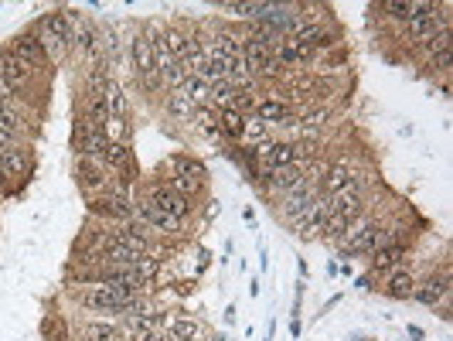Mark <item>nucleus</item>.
Here are the masks:
<instances>
[{
    "mask_svg": "<svg viewBox=\"0 0 453 341\" xmlns=\"http://www.w3.org/2000/svg\"><path fill=\"white\" fill-rule=\"evenodd\" d=\"M355 168L351 164H344V161H338V164H328V170H324V178H321V195H338V191H344V188L355 185Z\"/></svg>",
    "mask_w": 453,
    "mask_h": 341,
    "instance_id": "10",
    "label": "nucleus"
},
{
    "mask_svg": "<svg viewBox=\"0 0 453 341\" xmlns=\"http://www.w3.org/2000/svg\"><path fill=\"white\" fill-rule=\"evenodd\" d=\"M147 202L154 205V208H160V212H167V215L181 218V222H184V218L191 215V208H194L188 198H181V195H177V191H171L167 185H154V188H150Z\"/></svg>",
    "mask_w": 453,
    "mask_h": 341,
    "instance_id": "7",
    "label": "nucleus"
},
{
    "mask_svg": "<svg viewBox=\"0 0 453 341\" xmlns=\"http://www.w3.org/2000/svg\"><path fill=\"white\" fill-rule=\"evenodd\" d=\"M167 331H171V338L177 341H194L202 338V325L188 317V314H167Z\"/></svg>",
    "mask_w": 453,
    "mask_h": 341,
    "instance_id": "15",
    "label": "nucleus"
},
{
    "mask_svg": "<svg viewBox=\"0 0 453 341\" xmlns=\"http://www.w3.org/2000/svg\"><path fill=\"white\" fill-rule=\"evenodd\" d=\"M412 290H416V277L406 273V270H395L389 277V283H385V294H389L392 300H409Z\"/></svg>",
    "mask_w": 453,
    "mask_h": 341,
    "instance_id": "19",
    "label": "nucleus"
},
{
    "mask_svg": "<svg viewBox=\"0 0 453 341\" xmlns=\"http://www.w3.org/2000/svg\"><path fill=\"white\" fill-rule=\"evenodd\" d=\"M82 341H93V338H85V335H82Z\"/></svg>",
    "mask_w": 453,
    "mask_h": 341,
    "instance_id": "36",
    "label": "nucleus"
},
{
    "mask_svg": "<svg viewBox=\"0 0 453 341\" xmlns=\"http://www.w3.org/2000/svg\"><path fill=\"white\" fill-rule=\"evenodd\" d=\"M269 140H273V126H266L263 120H256V116H246L242 143H249V147H259V143H269Z\"/></svg>",
    "mask_w": 453,
    "mask_h": 341,
    "instance_id": "21",
    "label": "nucleus"
},
{
    "mask_svg": "<svg viewBox=\"0 0 453 341\" xmlns=\"http://www.w3.org/2000/svg\"><path fill=\"white\" fill-rule=\"evenodd\" d=\"M447 297H450V270L433 273V277H426V280H416V290H412V300H416V304L437 307Z\"/></svg>",
    "mask_w": 453,
    "mask_h": 341,
    "instance_id": "1",
    "label": "nucleus"
},
{
    "mask_svg": "<svg viewBox=\"0 0 453 341\" xmlns=\"http://www.w3.org/2000/svg\"><path fill=\"white\" fill-rule=\"evenodd\" d=\"M450 65H453V48L439 51L433 58H426V68H437V72H450Z\"/></svg>",
    "mask_w": 453,
    "mask_h": 341,
    "instance_id": "30",
    "label": "nucleus"
},
{
    "mask_svg": "<svg viewBox=\"0 0 453 341\" xmlns=\"http://www.w3.org/2000/svg\"><path fill=\"white\" fill-rule=\"evenodd\" d=\"M0 76H4V82L14 89V93H21V89H28L34 78V68L24 58H17L11 48H4L0 51Z\"/></svg>",
    "mask_w": 453,
    "mask_h": 341,
    "instance_id": "2",
    "label": "nucleus"
},
{
    "mask_svg": "<svg viewBox=\"0 0 453 341\" xmlns=\"http://www.w3.org/2000/svg\"><path fill=\"white\" fill-rule=\"evenodd\" d=\"M194 341H198V338H194Z\"/></svg>",
    "mask_w": 453,
    "mask_h": 341,
    "instance_id": "37",
    "label": "nucleus"
},
{
    "mask_svg": "<svg viewBox=\"0 0 453 341\" xmlns=\"http://www.w3.org/2000/svg\"><path fill=\"white\" fill-rule=\"evenodd\" d=\"M330 212H334V208H330V198H328V195H317V198L311 202V208H307V215L293 225L297 235H300V239H317V235H321V225L328 222Z\"/></svg>",
    "mask_w": 453,
    "mask_h": 341,
    "instance_id": "9",
    "label": "nucleus"
},
{
    "mask_svg": "<svg viewBox=\"0 0 453 341\" xmlns=\"http://www.w3.org/2000/svg\"><path fill=\"white\" fill-rule=\"evenodd\" d=\"M348 225H351V222H348L344 215H338V212H330L328 222L321 225V239H330V243H341V235L348 233Z\"/></svg>",
    "mask_w": 453,
    "mask_h": 341,
    "instance_id": "25",
    "label": "nucleus"
},
{
    "mask_svg": "<svg viewBox=\"0 0 453 341\" xmlns=\"http://www.w3.org/2000/svg\"><path fill=\"white\" fill-rule=\"evenodd\" d=\"M212 341H229V338H225V335H215V338H212Z\"/></svg>",
    "mask_w": 453,
    "mask_h": 341,
    "instance_id": "35",
    "label": "nucleus"
},
{
    "mask_svg": "<svg viewBox=\"0 0 453 341\" xmlns=\"http://www.w3.org/2000/svg\"><path fill=\"white\" fill-rule=\"evenodd\" d=\"M103 103H106V109H110V116H123L130 113V103H126V93L120 89V82L116 78H110V86H106V93H103Z\"/></svg>",
    "mask_w": 453,
    "mask_h": 341,
    "instance_id": "20",
    "label": "nucleus"
},
{
    "mask_svg": "<svg viewBox=\"0 0 453 341\" xmlns=\"http://www.w3.org/2000/svg\"><path fill=\"white\" fill-rule=\"evenodd\" d=\"M0 168L7 170L11 178H21L28 170V154L21 147H7V151H0Z\"/></svg>",
    "mask_w": 453,
    "mask_h": 341,
    "instance_id": "23",
    "label": "nucleus"
},
{
    "mask_svg": "<svg viewBox=\"0 0 453 341\" xmlns=\"http://www.w3.org/2000/svg\"><path fill=\"white\" fill-rule=\"evenodd\" d=\"M171 168H174V178H188V181H202V185H204V178H208L204 164L202 161H194L191 154H174Z\"/></svg>",
    "mask_w": 453,
    "mask_h": 341,
    "instance_id": "16",
    "label": "nucleus"
},
{
    "mask_svg": "<svg viewBox=\"0 0 453 341\" xmlns=\"http://www.w3.org/2000/svg\"><path fill=\"white\" fill-rule=\"evenodd\" d=\"M11 51H14L17 58H24V62L31 65L34 72H48V65H51V58H48V51L41 48V41L34 38L31 31H21L11 41Z\"/></svg>",
    "mask_w": 453,
    "mask_h": 341,
    "instance_id": "6",
    "label": "nucleus"
},
{
    "mask_svg": "<svg viewBox=\"0 0 453 341\" xmlns=\"http://www.w3.org/2000/svg\"><path fill=\"white\" fill-rule=\"evenodd\" d=\"M300 331H303V325H300V317H293V321H290V335L300 338Z\"/></svg>",
    "mask_w": 453,
    "mask_h": 341,
    "instance_id": "33",
    "label": "nucleus"
},
{
    "mask_svg": "<svg viewBox=\"0 0 453 341\" xmlns=\"http://www.w3.org/2000/svg\"><path fill=\"white\" fill-rule=\"evenodd\" d=\"M382 14H389L392 21H409V0H382Z\"/></svg>",
    "mask_w": 453,
    "mask_h": 341,
    "instance_id": "29",
    "label": "nucleus"
},
{
    "mask_svg": "<svg viewBox=\"0 0 453 341\" xmlns=\"http://www.w3.org/2000/svg\"><path fill=\"white\" fill-rule=\"evenodd\" d=\"M409 338H412V341H422V327H416V325H409Z\"/></svg>",
    "mask_w": 453,
    "mask_h": 341,
    "instance_id": "34",
    "label": "nucleus"
},
{
    "mask_svg": "<svg viewBox=\"0 0 453 341\" xmlns=\"http://www.w3.org/2000/svg\"><path fill=\"white\" fill-rule=\"evenodd\" d=\"M406 256H409L406 243L378 249V253H372V273H395V270L402 266V260H406Z\"/></svg>",
    "mask_w": 453,
    "mask_h": 341,
    "instance_id": "11",
    "label": "nucleus"
},
{
    "mask_svg": "<svg viewBox=\"0 0 453 341\" xmlns=\"http://www.w3.org/2000/svg\"><path fill=\"white\" fill-rule=\"evenodd\" d=\"M76 178H78V188L82 191H89V195H103L106 188H110V170L103 168V164H95V161H85V157H78L76 161Z\"/></svg>",
    "mask_w": 453,
    "mask_h": 341,
    "instance_id": "8",
    "label": "nucleus"
},
{
    "mask_svg": "<svg viewBox=\"0 0 453 341\" xmlns=\"http://www.w3.org/2000/svg\"><path fill=\"white\" fill-rule=\"evenodd\" d=\"M85 338H93V341H126V335L116 325H103V321H95V325L85 327Z\"/></svg>",
    "mask_w": 453,
    "mask_h": 341,
    "instance_id": "26",
    "label": "nucleus"
},
{
    "mask_svg": "<svg viewBox=\"0 0 453 341\" xmlns=\"http://www.w3.org/2000/svg\"><path fill=\"white\" fill-rule=\"evenodd\" d=\"M7 106H21V99H17V93L0 76V109H7Z\"/></svg>",
    "mask_w": 453,
    "mask_h": 341,
    "instance_id": "31",
    "label": "nucleus"
},
{
    "mask_svg": "<svg viewBox=\"0 0 453 341\" xmlns=\"http://www.w3.org/2000/svg\"><path fill=\"white\" fill-rule=\"evenodd\" d=\"M191 126H194L198 133H204V137L222 140V130H219V109H215V106L194 109V120H191Z\"/></svg>",
    "mask_w": 453,
    "mask_h": 341,
    "instance_id": "18",
    "label": "nucleus"
},
{
    "mask_svg": "<svg viewBox=\"0 0 453 341\" xmlns=\"http://www.w3.org/2000/svg\"><path fill=\"white\" fill-rule=\"evenodd\" d=\"M259 181H266V188H269L273 195H280V198H283V195H293V191H300V188H307L300 164H293V168L266 170V174H259Z\"/></svg>",
    "mask_w": 453,
    "mask_h": 341,
    "instance_id": "3",
    "label": "nucleus"
},
{
    "mask_svg": "<svg viewBox=\"0 0 453 341\" xmlns=\"http://www.w3.org/2000/svg\"><path fill=\"white\" fill-rule=\"evenodd\" d=\"M426 55V58H433V55H439V51H447V48H453V34L450 31H439L437 38H429V41H422V45H416Z\"/></svg>",
    "mask_w": 453,
    "mask_h": 341,
    "instance_id": "27",
    "label": "nucleus"
},
{
    "mask_svg": "<svg viewBox=\"0 0 453 341\" xmlns=\"http://www.w3.org/2000/svg\"><path fill=\"white\" fill-rule=\"evenodd\" d=\"M174 93H181L184 99H191V106H194V109H202V106L212 103V86H208L204 78H194V76L184 78V86H181V89H174Z\"/></svg>",
    "mask_w": 453,
    "mask_h": 341,
    "instance_id": "17",
    "label": "nucleus"
},
{
    "mask_svg": "<svg viewBox=\"0 0 453 341\" xmlns=\"http://www.w3.org/2000/svg\"><path fill=\"white\" fill-rule=\"evenodd\" d=\"M321 195V188L317 185H307L300 188V191H293V195H283L280 198V218L286 222V225H297L300 218L307 215V208H311V202Z\"/></svg>",
    "mask_w": 453,
    "mask_h": 341,
    "instance_id": "4",
    "label": "nucleus"
},
{
    "mask_svg": "<svg viewBox=\"0 0 453 341\" xmlns=\"http://www.w3.org/2000/svg\"><path fill=\"white\" fill-rule=\"evenodd\" d=\"M167 188H171V191H177V195H181V198H194V195H198V191H202V181H188V178H171V181H167Z\"/></svg>",
    "mask_w": 453,
    "mask_h": 341,
    "instance_id": "28",
    "label": "nucleus"
},
{
    "mask_svg": "<svg viewBox=\"0 0 453 341\" xmlns=\"http://www.w3.org/2000/svg\"><path fill=\"white\" fill-rule=\"evenodd\" d=\"M11 181H14V178H11L7 170L0 168V191H7V188H11Z\"/></svg>",
    "mask_w": 453,
    "mask_h": 341,
    "instance_id": "32",
    "label": "nucleus"
},
{
    "mask_svg": "<svg viewBox=\"0 0 453 341\" xmlns=\"http://www.w3.org/2000/svg\"><path fill=\"white\" fill-rule=\"evenodd\" d=\"M103 168L106 170H116V174H126L133 168V151L126 147L123 140H110L106 154H103Z\"/></svg>",
    "mask_w": 453,
    "mask_h": 341,
    "instance_id": "12",
    "label": "nucleus"
},
{
    "mask_svg": "<svg viewBox=\"0 0 453 341\" xmlns=\"http://www.w3.org/2000/svg\"><path fill=\"white\" fill-rule=\"evenodd\" d=\"M249 116H256V120H263L266 126L276 130V126H283L286 120H293V103H286L283 96H263Z\"/></svg>",
    "mask_w": 453,
    "mask_h": 341,
    "instance_id": "5",
    "label": "nucleus"
},
{
    "mask_svg": "<svg viewBox=\"0 0 453 341\" xmlns=\"http://www.w3.org/2000/svg\"><path fill=\"white\" fill-rule=\"evenodd\" d=\"M164 109H167V116H174L177 123H191V120H194V106H191V99H184L181 93H167Z\"/></svg>",
    "mask_w": 453,
    "mask_h": 341,
    "instance_id": "22",
    "label": "nucleus"
},
{
    "mask_svg": "<svg viewBox=\"0 0 453 341\" xmlns=\"http://www.w3.org/2000/svg\"><path fill=\"white\" fill-rule=\"evenodd\" d=\"M164 45H167V51L181 62L191 48H194V34H188L184 28H174V24H164Z\"/></svg>",
    "mask_w": 453,
    "mask_h": 341,
    "instance_id": "14",
    "label": "nucleus"
},
{
    "mask_svg": "<svg viewBox=\"0 0 453 341\" xmlns=\"http://www.w3.org/2000/svg\"><path fill=\"white\" fill-rule=\"evenodd\" d=\"M160 266H164V260H160V253H154V249H147V253H143L140 260L133 263V270H137V273H140V277L147 280V283H154V277L160 273Z\"/></svg>",
    "mask_w": 453,
    "mask_h": 341,
    "instance_id": "24",
    "label": "nucleus"
},
{
    "mask_svg": "<svg viewBox=\"0 0 453 341\" xmlns=\"http://www.w3.org/2000/svg\"><path fill=\"white\" fill-rule=\"evenodd\" d=\"M219 130H222V140H232V143H242V130H246V113L225 106L219 109Z\"/></svg>",
    "mask_w": 453,
    "mask_h": 341,
    "instance_id": "13",
    "label": "nucleus"
}]
</instances>
